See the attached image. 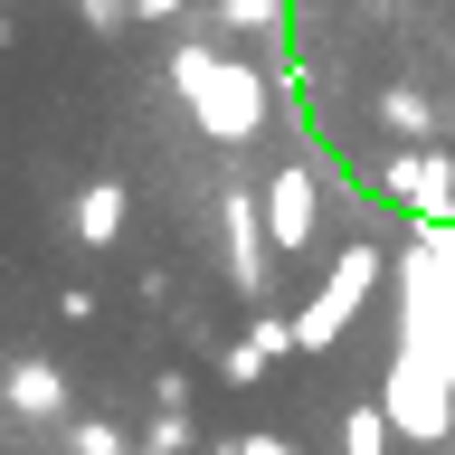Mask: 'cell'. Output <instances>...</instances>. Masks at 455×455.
Returning <instances> with one entry per match:
<instances>
[{
	"instance_id": "2",
	"label": "cell",
	"mask_w": 455,
	"mask_h": 455,
	"mask_svg": "<svg viewBox=\"0 0 455 455\" xmlns=\"http://www.w3.org/2000/svg\"><path fill=\"white\" fill-rule=\"evenodd\" d=\"M10 408H20V418H57V408H67V379H57L48 361H20L10 370Z\"/></svg>"
},
{
	"instance_id": "4",
	"label": "cell",
	"mask_w": 455,
	"mask_h": 455,
	"mask_svg": "<svg viewBox=\"0 0 455 455\" xmlns=\"http://www.w3.org/2000/svg\"><path fill=\"white\" fill-rule=\"evenodd\" d=\"M247 455H284V446H275V436H256V446H247Z\"/></svg>"
},
{
	"instance_id": "1",
	"label": "cell",
	"mask_w": 455,
	"mask_h": 455,
	"mask_svg": "<svg viewBox=\"0 0 455 455\" xmlns=\"http://www.w3.org/2000/svg\"><path fill=\"white\" fill-rule=\"evenodd\" d=\"M180 85H190V105H199V124L219 142H237V133H256V85L237 76V67H219V57H199V48H180Z\"/></svg>"
},
{
	"instance_id": "3",
	"label": "cell",
	"mask_w": 455,
	"mask_h": 455,
	"mask_svg": "<svg viewBox=\"0 0 455 455\" xmlns=\"http://www.w3.org/2000/svg\"><path fill=\"white\" fill-rule=\"evenodd\" d=\"M114 228H124V190H114V180H95V190L76 199V237H85V247H105Z\"/></svg>"
}]
</instances>
